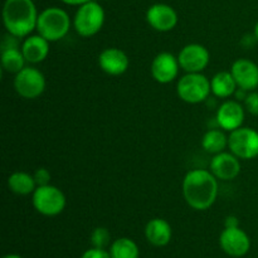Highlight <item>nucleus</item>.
I'll use <instances>...</instances> for the list:
<instances>
[{
  "mask_svg": "<svg viewBox=\"0 0 258 258\" xmlns=\"http://www.w3.org/2000/svg\"><path fill=\"white\" fill-rule=\"evenodd\" d=\"M183 196L190 208L207 211L218 197V181L211 170L194 169L186 173L183 179Z\"/></svg>",
  "mask_w": 258,
  "mask_h": 258,
  "instance_id": "nucleus-1",
  "label": "nucleus"
},
{
  "mask_svg": "<svg viewBox=\"0 0 258 258\" xmlns=\"http://www.w3.org/2000/svg\"><path fill=\"white\" fill-rule=\"evenodd\" d=\"M38 12L33 0H5L3 7V22L9 34L27 38L37 29Z\"/></svg>",
  "mask_w": 258,
  "mask_h": 258,
  "instance_id": "nucleus-2",
  "label": "nucleus"
},
{
  "mask_svg": "<svg viewBox=\"0 0 258 258\" xmlns=\"http://www.w3.org/2000/svg\"><path fill=\"white\" fill-rule=\"evenodd\" d=\"M71 29V18L66 10L50 7L38 15L37 32L48 42H58L68 34Z\"/></svg>",
  "mask_w": 258,
  "mask_h": 258,
  "instance_id": "nucleus-3",
  "label": "nucleus"
},
{
  "mask_svg": "<svg viewBox=\"0 0 258 258\" xmlns=\"http://www.w3.org/2000/svg\"><path fill=\"white\" fill-rule=\"evenodd\" d=\"M105 10L95 0L78 7L73 18V28L78 35L91 38L97 34L105 23Z\"/></svg>",
  "mask_w": 258,
  "mask_h": 258,
  "instance_id": "nucleus-4",
  "label": "nucleus"
},
{
  "mask_svg": "<svg viewBox=\"0 0 258 258\" xmlns=\"http://www.w3.org/2000/svg\"><path fill=\"white\" fill-rule=\"evenodd\" d=\"M176 93L186 103L204 102L212 93L211 81L203 73H186L178 81Z\"/></svg>",
  "mask_w": 258,
  "mask_h": 258,
  "instance_id": "nucleus-5",
  "label": "nucleus"
},
{
  "mask_svg": "<svg viewBox=\"0 0 258 258\" xmlns=\"http://www.w3.org/2000/svg\"><path fill=\"white\" fill-rule=\"evenodd\" d=\"M32 203L35 211L45 217H55L66 208V196L59 188L48 184L37 186L32 194Z\"/></svg>",
  "mask_w": 258,
  "mask_h": 258,
  "instance_id": "nucleus-6",
  "label": "nucleus"
},
{
  "mask_svg": "<svg viewBox=\"0 0 258 258\" xmlns=\"http://www.w3.org/2000/svg\"><path fill=\"white\" fill-rule=\"evenodd\" d=\"M14 90L25 100H35L43 95L45 90V77L38 68H23L14 77Z\"/></svg>",
  "mask_w": 258,
  "mask_h": 258,
  "instance_id": "nucleus-7",
  "label": "nucleus"
},
{
  "mask_svg": "<svg viewBox=\"0 0 258 258\" xmlns=\"http://www.w3.org/2000/svg\"><path fill=\"white\" fill-rule=\"evenodd\" d=\"M228 148L242 160H252L258 156V131L251 127H239L228 136Z\"/></svg>",
  "mask_w": 258,
  "mask_h": 258,
  "instance_id": "nucleus-8",
  "label": "nucleus"
},
{
  "mask_svg": "<svg viewBox=\"0 0 258 258\" xmlns=\"http://www.w3.org/2000/svg\"><path fill=\"white\" fill-rule=\"evenodd\" d=\"M180 68L186 73H202L209 64L211 54L204 45L190 43L181 48L178 55Z\"/></svg>",
  "mask_w": 258,
  "mask_h": 258,
  "instance_id": "nucleus-9",
  "label": "nucleus"
},
{
  "mask_svg": "<svg viewBox=\"0 0 258 258\" xmlns=\"http://www.w3.org/2000/svg\"><path fill=\"white\" fill-rule=\"evenodd\" d=\"M219 244L221 248L231 257H243L251 249V239L248 234L239 227L224 228L219 237Z\"/></svg>",
  "mask_w": 258,
  "mask_h": 258,
  "instance_id": "nucleus-10",
  "label": "nucleus"
},
{
  "mask_svg": "<svg viewBox=\"0 0 258 258\" xmlns=\"http://www.w3.org/2000/svg\"><path fill=\"white\" fill-rule=\"evenodd\" d=\"M180 64H179L178 57L169 52H161L156 54L151 62V76L156 82L161 85L170 83L178 77Z\"/></svg>",
  "mask_w": 258,
  "mask_h": 258,
  "instance_id": "nucleus-11",
  "label": "nucleus"
},
{
  "mask_svg": "<svg viewBox=\"0 0 258 258\" xmlns=\"http://www.w3.org/2000/svg\"><path fill=\"white\" fill-rule=\"evenodd\" d=\"M146 22L156 32H170L178 24V14L170 5L156 3L146 12Z\"/></svg>",
  "mask_w": 258,
  "mask_h": 258,
  "instance_id": "nucleus-12",
  "label": "nucleus"
},
{
  "mask_svg": "<svg viewBox=\"0 0 258 258\" xmlns=\"http://www.w3.org/2000/svg\"><path fill=\"white\" fill-rule=\"evenodd\" d=\"M244 106L238 101H226L217 110V123L224 131H234L242 127L244 122Z\"/></svg>",
  "mask_w": 258,
  "mask_h": 258,
  "instance_id": "nucleus-13",
  "label": "nucleus"
},
{
  "mask_svg": "<svg viewBox=\"0 0 258 258\" xmlns=\"http://www.w3.org/2000/svg\"><path fill=\"white\" fill-rule=\"evenodd\" d=\"M231 73L238 88L251 92L258 88V66L246 58H239L232 64Z\"/></svg>",
  "mask_w": 258,
  "mask_h": 258,
  "instance_id": "nucleus-14",
  "label": "nucleus"
},
{
  "mask_svg": "<svg viewBox=\"0 0 258 258\" xmlns=\"http://www.w3.org/2000/svg\"><path fill=\"white\" fill-rule=\"evenodd\" d=\"M98 66L101 70L110 76H121L128 70L130 59L127 54L120 48H106L98 55Z\"/></svg>",
  "mask_w": 258,
  "mask_h": 258,
  "instance_id": "nucleus-15",
  "label": "nucleus"
},
{
  "mask_svg": "<svg viewBox=\"0 0 258 258\" xmlns=\"http://www.w3.org/2000/svg\"><path fill=\"white\" fill-rule=\"evenodd\" d=\"M211 171L219 180H233L241 173V163L234 154L223 151L212 158Z\"/></svg>",
  "mask_w": 258,
  "mask_h": 258,
  "instance_id": "nucleus-16",
  "label": "nucleus"
},
{
  "mask_svg": "<svg viewBox=\"0 0 258 258\" xmlns=\"http://www.w3.org/2000/svg\"><path fill=\"white\" fill-rule=\"evenodd\" d=\"M49 43L50 42H48L39 34L28 35L20 45V49L24 54L27 63L37 64V63L43 62L49 54Z\"/></svg>",
  "mask_w": 258,
  "mask_h": 258,
  "instance_id": "nucleus-17",
  "label": "nucleus"
},
{
  "mask_svg": "<svg viewBox=\"0 0 258 258\" xmlns=\"http://www.w3.org/2000/svg\"><path fill=\"white\" fill-rule=\"evenodd\" d=\"M173 229L168 221L163 218H154L145 227V237L150 244L155 247H165L170 243Z\"/></svg>",
  "mask_w": 258,
  "mask_h": 258,
  "instance_id": "nucleus-18",
  "label": "nucleus"
},
{
  "mask_svg": "<svg viewBox=\"0 0 258 258\" xmlns=\"http://www.w3.org/2000/svg\"><path fill=\"white\" fill-rule=\"evenodd\" d=\"M211 87L212 93H213L216 97L228 98L236 93L238 86H237L236 80H234L231 71H229V72L222 71V72L216 73V75L213 76V78L211 80Z\"/></svg>",
  "mask_w": 258,
  "mask_h": 258,
  "instance_id": "nucleus-19",
  "label": "nucleus"
},
{
  "mask_svg": "<svg viewBox=\"0 0 258 258\" xmlns=\"http://www.w3.org/2000/svg\"><path fill=\"white\" fill-rule=\"evenodd\" d=\"M34 176L25 171H15L8 178V188L17 196H29L37 189Z\"/></svg>",
  "mask_w": 258,
  "mask_h": 258,
  "instance_id": "nucleus-20",
  "label": "nucleus"
},
{
  "mask_svg": "<svg viewBox=\"0 0 258 258\" xmlns=\"http://www.w3.org/2000/svg\"><path fill=\"white\" fill-rule=\"evenodd\" d=\"M2 68L4 72L13 73L17 75L20 71L23 70L27 63L25 60L24 54H23L22 49L19 47H13V48H4L2 49Z\"/></svg>",
  "mask_w": 258,
  "mask_h": 258,
  "instance_id": "nucleus-21",
  "label": "nucleus"
},
{
  "mask_svg": "<svg viewBox=\"0 0 258 258\" xmlns=\"http://www.w3.org/2000/svg\"><path fill=\"white\" fill-rule=\"evenodd\" d=\"M202 146L207 153L216 155V154L223 153L224 149L228 146V138L222 130L212 128L204 134L202 139Z\"/></svg>",
  "mask_w": 258,
  "mask_h": 258,
  "instance_id": "nucleus-22",
  "label": "nucleus"
},
{
  "mask_svg": "<svg viewBox=\"0 0 258 258\" xmlns=\"http://www.w3.org/2000/svg\"><path fill=\"white\" fill-rule=\"evenodd\" d=\"M111 258H139L140 257V249L135 241L127 237L117 238L111 243L110 246Z\"/></svg>",
  "mask_w": 258,
  "mask_h": 258,
  "instance_id": "nucleus-23",
  "label": "nucleus"
},
{
  "mask_svg": "<svg viewBox=\"0 0 258 258\" xmlns=\"http://www.w3.org/2000/svg\"><path fill=\"white\" fill-rule=\"evenodd\" d=\"M111 242V234L108 232L107 228H103V227H97V228L93 229V232L91 233V243L96 248H103L110 244Z\"/></svg>",
  "mask_w": 258,
  "mask_h": 258,
  "instance_id": "nucleus-24",
  "label": "nucleus"
},
{
  "mask_svg": "<svg viewBox=\"0 0 258 258\" xmlns=\"http://www.w3.org/2000/svg\"><path fill=\"white\" fill-rule=\"evenodd\" d=\"M244 108L251 115L258 116V92L256 91L247 93V97L244 98Z\"/></svg>",
  "mask_w": 258,
  "mask_h": 258,
  "instance_id": "nucleus-25",
  "label": "nucleus"
},
{
  "mask_svg": "<svg viewBox=\"0 0 258 258\" xmlns=\"http://www.w3.org/2000/svg\"><path fill=\"white\" fill-rule=\"evenodd\" d=\"M35 179V183H37L38 186L42 185H48L50 184V173L48 169L45 168H39L35 170V173L33 174Z\"/></svg>",
  "mask_w": 258,
  "mask_h": 258,
  "instance_id": "nucleus-26",
  "label": "nucleus"
},
{
  "mask_svg": "<svg viewBox=\"0 0 258 258\" xmlns=\"http://www.w3.org/2000/svg\"><path fill=\"white\" fill-rule=\"evenodd\" d=\"M81 258H111V254L106 249L92 247V248L87 249Z\"/></svg>",
  "mask_w": 258,
  "mask_h": 258,
  "instance_id": "nucleus-27",
  "label": "nucleus"
},
{
  "mask_svg": "<svg viewBox=\"0 0 258 258\" xmlns=\"http://www.w3.org/2000/svg\"><path fill=\"white\" fill-rule=\"evenodd\" d=\"M224 227L226 228H236V227H239V221L237 217L234 216H228L224 221Z\"/></svg>",
  "mask_w": 258,
  "mask_h": 258,
  "instance_id": "nucleus-28",
  "label": "nucleus"
},
{
  "mask_svg": "<svg viewBox=\"0 0 258 258\" xmlns=\"http://www.w3.org/2000/svg\"><path fill=\"white\" fill-rule=\"evenodd\" d=\"M60 2L67 5H72V7H81V5L86 4V3L91 2V0H60Z\"/></svg>",
  "mask_w": 258,
  "mask_h": 258,
  "instance_id": "nucleus-29",
  "label": "nucleus"
},
{
  "mask_svg": "<svg viewBox=\"0 0 258 258\" xmlns=\"http://www.w3.org/2000/svg\"><path fill=\"white\" fill-rule=\"evenodd\" d=\"M3 258H23V257L19 256V254L12 253V254H7V256H4Z\"/></svg>",
  "mask_w": 258,
  "mask_h": 258,
  "instance_id": "nucleus-30",
  "label": "nucleus"
},
{
  "mask_svg": "<svg viewBox=\"0 0 258 258\" xmlns=\"http://www.w3.org/2000/svg\"><path fill=\"white\" fill-rule=\"evenodd\" d=\"M253 34H254V37H256V39H257V42H258V22L256 23V25H254Z\"/></svg>",
  "mask_w": 258,
  "mask_h": 258,
  "instance_id": "nucleus-31",
  "label": "nucleus"
}]
</instances>
